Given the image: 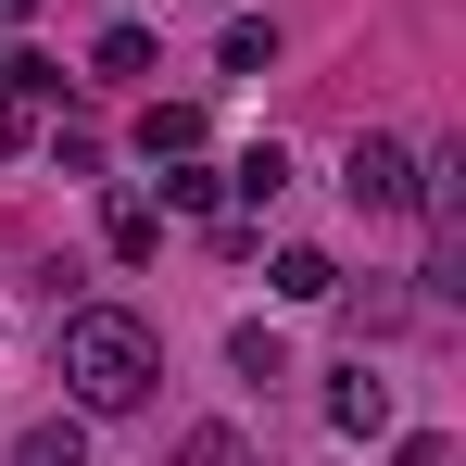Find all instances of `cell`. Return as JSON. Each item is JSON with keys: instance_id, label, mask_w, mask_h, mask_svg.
<instances>
[{"instance_id": "cell-1", "label": "cell", "mask_w": 466, "mask_h": 466, "mask_svg": "<svg viewBox=\"0 0 466 466\" xmlns=\"http://www.w3.org/2000/svg\"><path fill=\"white\" fill-rule=\"evenodd\" d=\"M51 366H64V390L88 416H139L152 379H164V340H152V315H127V303H76L64 340H51Z\"/></svg>"}, {"instance_id": "cell-2", "label": "cell", "mask_w": 466, "mask_h": 466, "mask_svg": "<svg viewBox=\"0 0 466 466\" xmlns=\"http://www.w3.org/2000/svg\"><path fill=\"white\" fill-rule=\"evenodd\" d=\"M340 189H353V215H416V152L403 139H353Z\"/></svg>"}, {"instance_id": "cell-3", "label": "cell", "mask_w": 466, "mask_h": 466, "mask_svg": "<svg viewBox=\"0 0 466 466\" xmlns=\"http://www.w3.org/2000/svg\"><path fill=\"white\" fill-rule=\"evenodd\" d=\"M101 252H114V265H152V252H164V202H152V189H114V215H101Z\"/></svg>"}, {"instance_id": "cell-4", "label": "cell", "mask_w": 466, "mask_h": 466, "mask_svg": "<svg viewBox=\"0 0 466 466\" xmlns=\"http://www.w3.org/2000/svg\"><path fill=\"white\" fill-rule=\"evenodd\" d=\"M328 416H340V441H379L390 429V379L379 366H340V379H328Z\"/></svg>"}, {"instance_id": "cell-5", "label": "cell", "mask_w": 466, "mask_h": 466, "mask_svg": "<svg viewBox=\"0 0 466 466\" xmlns=\"http://www.w3.org/2000/svg\"><path fill=\"white\" fill-rule=\"evenodd\" d=\"M152 64H164L152 25H101V38H88V76H152Z\"/></svg>"}, {"instance_id": "cell-6", "label": "cell", "mask_w": 466, "mask_h": 466, "mask_svg": "<svg viewBox=\"0 0 466 466\" xmlns=\"http://www.w3.org/2000/svg\"><path fill=\"white\" fill-rule=\"evenodd\" d=\"M139 152H152V164L202 152V101H152V114H139Z\"/></svg>"}, {"instance_id": "cell-7", "label": "cell", "mask_w": 466, "mask_h": 466, "mask_svg": "<svg viewBox=\"0 0 466 466\" xmlns=\"http://www.w3.org/2000/svg\"><path fill=\"white\" fill-rule=\"evenodd\" d=\"M228 189H239V202H252V215H265V202L290 189V152H278V139H252V152L228 164Z\"/></svg>"}, {"instance_id": "cell-8", "label": "cell", "mask_w": 466, "mask_h": 466, "mask_svg": "<svg viewBox=\"0 0 466 466\" xmlns=\"http://www.w3.org/2000/svg\"><path fill=\"white\" fill-rule=\"evenodd\" d=\"M278 303H340V265L328 252H278Z\"/></svg>"}, {"instance_id": "cell-9", "label": "cell", "mask_w": 466, "mask_h": 466, "mask_svg": "<svg viewBox=\"0 0 466 466\" xmlns=\"http://www.w3.org/2000/svg\"><path fill=\"white\" fill-rule=\"evenodd\" d=\"M215 189H228V177H202V164H189V152L164 164V215H215Z\"/></svg>"}, {"instance_id": "cell-10", "label": "cell", "mask_w": 466, "mask_h": 466, "mask_svg": "<svg viewBox=\"0 0 466 466\" xmlns=\"http://www.w3.org/2000/svg\"><path fill=\"white\" fill-rule=\"evenodd\" d=\"M228 366H239V379H290V340H278V328H239Z\"/></svg>"}, {"instance_id": "cell-11", "label": "cell", "mask_w": 466, "mask_h": 466, "mask_svg": "<svg viewBox=\"0 0 466 466\" xmlns=\"http://www.w3.org/2000/svg\"><path fill=\"white\" fill-rule=\"evenodd\" d=\"M0 88H13V101L38 114V101H64V64H38V51H13V64H0Z\"/></svg>"}, {"instance_id": "cell-12", "label": "cell", "mask_w": 466, "mask_h": 466, "mask_svg": "<svg viewBox=\"0 0 466 466\" xmlns=\"http://www.w3.org/2000/svg\"><path fill=\"white\" fill-rule=\"evenodd\" d=\"M13 466H88V441L51 416V429H25V441H13Z\"/></svg>"}, {"instance_id": "cell-13", "label": "cell", "mask_w": 466, "mask_h": 466, "mask_svg": "<svg viewBox=\"0 0 466 466\" xmlns=\"http://www.w3.org/2000/svg\"><path fill=\"white\" fill-rule=\"evenodd\" d=\"M278 64V25H228V76H265Z\"/></svg>"}, {"instance_id": "cell-14", "label": "cell", "mask_w": 466, "mask_h": 466, "mask_svg": "<svg viewBox=\"0 0 466 466\" xmlns=\"http://www.w3.org/2000/svg\"><path fill=\"white\" fill-rule=\"evenodd\" d=\"M177 466H239V429H215V416H202V429L177 441Z\"/></svg>"}, {"instance_id": "cell-15", "label": "cell", "mask_w": 466, "mask_h": 466, "mask_svg": "<svg viewBox=\"0 0 466 466\" xmlns=\"http://www.w3.org/2000/svg\"><path fill=\"white\" fill-rule=\"evenodd\" d=\"M390 466H454V441H441V429H403V441H390Z\"/></svg>"}, {"instance_id": "cell-16", "label": "cell", "mask_w": 466, "mask_h": 466, "mask_svg": "<svg viewBox=\"0 0 466 466\" xmlns=\"http://www.w3.org/2000/svg\"><path fill=\"white\" fill-rule=\"evenodd\" d=\"M0 152H25V101L13 88H0Z\"/></svg>"}]
</instances>
